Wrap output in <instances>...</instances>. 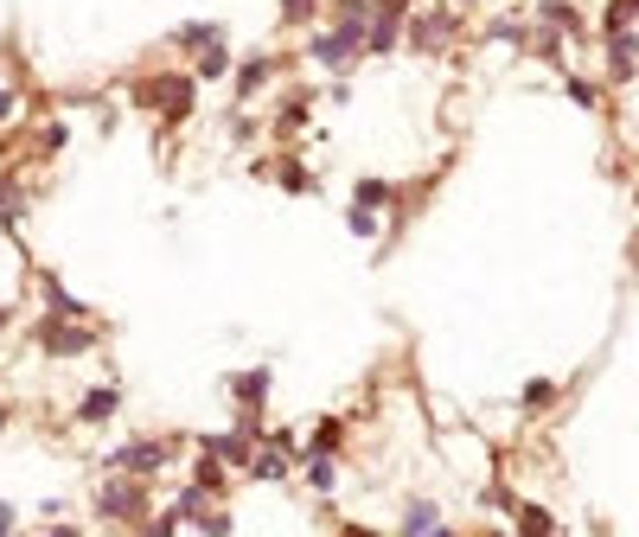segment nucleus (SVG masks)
Masks as SVG:
<instances>
[{
    "label": "nucleus",
    "mask_w": 639,
    "mask_h": 537,
    "mask_svg": "<svg viewBox=\"0 0 639 537\" xmlns=\"http://www.w3.org/2000/svg\"><path fill=\"white\" fill-rule=\"evenodd\" d=\"M13 525H20V512H13V505L0 499V537H13Z\"/></svg>",
    "instance_id": "obj_31"
},
{
    "label": "nucleus",
    "mask_w": 639,
    "mask_h": 537,
    "mask_svg": "<svg viewBox=\"0 0 639 537\" xmlns=\"http://www.w3.org/2000/svg\"><path fill=\"white\" fill-rule=\"evenodd\" d=\"M275 71H282L275 52H250V58H237V65H230V96H237V110H256V103L269 96V83H275Z\"/></svg>",
    "instance_id": "obj_6"
},
{
    "label": "nucleus",
    "mask_w": 639,
    "mask_h": 537,
    "mask_svg": "<svg viewBox=\"0 0 639 537\" xmlns=\"http://www.w3.org/2000/svg\"><path fill=\"white\" fill-rule=\"evenodd\" d=\"M218 38H230L218 20H186V26H173V33H167V45H173L180 58H198V52H212Z\"/></svg>",
    "instance_id": "obj_12"
},
{
    "label": "nucleus",
    "mask_w": 639,
    "mask_h": 537,
    "mask_svg": "<svg viewBox=\"0 0 639 537\" xmlns=\"http://www.w3.org/2000/svg\"><path fill=\"white\" fill-rule=\"evenodd\" d=\"M307 65L345 77L358 58H365V20H333V26H307Z\"/></svg>",
    "instance_id": "obj_1"
},
{
    "label": "nucleus",
    "mask_w": 639,
    "mask_h": 537,
    "mask_svg": "<svg viewBox=\"0 0 639 537\" xmlns=\"http://www.w3.org/2000/svg\"><path fill=\"white\" fill-rule=\"evenodd\" d=\"M263 180H275V186L288 192V198H307L313 192V173H307V160H295V153H282V160H269Z\"/></svg>",
    "instance_id": "obj_14"
},
{
    "label": "nucleus",
    "mask_w": 639,
    "mask_h": 537,
    "mask_svg": "<svg viewBox=\"0 0 639 537\" xmlns=\"http://www.w3.org/2000/svg\"><path fill=\"white\" fill-rule=\"evenodd\" d=\"M397 537H435V505H429V499H410L403 532H397Z\"/></svg>",
    "instance_id": "obj_21"
},
{
    "label": "nucleus",
    "mask_w": 639,
    "mask_h": 537,
    "mask_svg": "<svg viewBox=\"0 0 639 537\" xmlns=\"http://www.w3.org/2000/svg\"><path fill=\"white\" fill-rule=\"evenodd\" d=\"M345 537H377V532H365V525H345Z\"/></svg>",
    "instance_id": "obj_34"
},
{
    "label": "nucleus",
    "mask_w": 639,
    "mask_h": 537,
    "mask_svg": "<svg viewBox=\"0 0 639 537\" xmlns=\"http://www.w3.org/2000/svg\"><path fill=\"white\" fill-rule=\"evenodd\" d=\"M192 115H198V77H192V71H180V77H173V96L160 103V115H153V122H160V128L173 135V128H186Z\"/></svg>",
    "instance_id": "obj_10"
},
{
    "label": "nucleus",
    "mask_w": 639,
    "mask_h": 537,
    "mask_svg": "<svg viewBox=\"0 0 639 537\" xmlns=\"http://www.w3.org/2000/svg\"><path fill=\"white\" fill-rule=\"evenodd\" d=\"M26 205H33V198H26V186H7V180H0V225L13 230L20 218H26Z\"/></svg>",
    "instance_id": "obj_23"
},
{
    "label": "nucleus",
    "mask_w": 639,
    "mask_h": 537,
    "mask_svg": "<svg viewBox=\"0 0 639 537\" xmlns=\"http://www.w3.org/2000/svg\"><path fill=\"white\" fill-rule=\"evenodd\" d=\"M13 115H20V90H13V83H0V122H13Z\"/></svg>",
    "instance_id": "obj_30"
},
{
    "label": "nucleus",
    "mask_w": 639,
    "mask_h": 537,
    "mask_svg": "<svg viewBox=\"0 0 639 537\" xmlns=\"http://www.w3.org/2000/svg\"><path fill=\"white\" fill-rule=\"evenodd\" d=\"M115 410H122V384H90V390H83V397H77V410L71 416L83 422V429H103V422H115Z\"/></svg>",
    "instance_id": "obj_9"
},
{
    "label": "nucleus",
    "mask_w": 639,
    "mask_h": 537,
    "mask_svg": "<svg viewBox=\"0 0 639 537\" xmlns=\"http://www.w3.org/2000/svg\"><path fill=\"white\" fill-rule=\"evenodd\" d=\"M454 33H460V13H454L448 0H442V7H422V13L403 20V45H410V52H448Z\"/></svg>",
    "instance_id": "obj_5"
},
{
    "label": "nucleus",
    "mask_w": 639,
    "mask_h": 537,
    "mask_svg": "<svg viewBox=\"0 0 639 537\" xmlns=\"http://www.w3.org/2000/svg\"><path fill=\"white\" fill-rule=\"evenodd\" d=\"M173 77H180V71H141V77H128V110L160 115V103L173 96Z\"/></svg>",
    "instance_id": "obj_11"
},
{
    "label": "nucleus",
    "mask_w": 639,
    "mask_h": 537,
    "mask_svg": "<svg viewBox=\"0 0 639 537\" xmlns=\"http://www.w3.org/2000/svg\"><path fill=\"white\" fill-rule=\"evenodd\" d=\"M225 473H230L225 460H218V455H205V448H198V460H192V487H205V493H212V499H225Z\"/></svg>",
    "instance_id": "obj_18"
},
{
    "label": "nucleus",
    "mask_w": 639,
    "mask_h": 537,
    "mask_svg": "<svg viewBox=\"0 0 639 537\" xmlns=\"http://www.w3.org/2000/svg\"><path fill=\"white\" fill-rule=\"evenodd\" d=\"M352 205H365V212H384V205H397V186H390V180H358V186H352Z\"/></svg>",
    "instance_id": "obj_20"
},
{
    "label": "nucleus",
    "mask_w": 639,
    "mask_h": 537,
    "mask_svg": "<svg viewBox=\"0 0 639 537\" xmlns=\"http://www.w3.org/2000/svg\"><path fill=\"white\" fill-rule=\"evenodd\" d=\"M320 13H327V0H275V26L282 33H307Z\"/></svg>",
    "instance_id": "obj_15"
},
{
    "label": "nucleus",
    "mask_w": 639,
    "mask_h": 537,
    "mask_svg": "<svg viewBox=\"0 0 639 537\" xmlns=\"http://www.w3.org/2000/svg\"><path fill=\"white\" fill-rule=\"evenodd\" d=\"M65 141H71V122H45V128H38V160L65 153Z\"/></svg>",
    "instance_id": "obj_24"
},
{
    "label": "nucleus",
    "mask_w": 639,
    "mask_h": 537,
    "mask_svg": "<svg viewBox=\"0 0 639 537\" xmlns=\"http://www.w3.org/2000/svg\"><path fill=\"white\" fill-rule=\"evenodd\" d=\"M7 422H13V403H7V397H0V435H7Z\"/></svg>",
    "instance_id": "obj_32"
},
{
    "label": "nucleus",
    "mask_w": 639,
    "mask_h": 537,
    "mask_svg": "<svg viewBox=\"0 0 639 537\" xmlns=\"http://www.w3.org/2000/svg\"><path fill=\"white\" fill-rule=\"evenodd\" d=\"M52 537H83V532H77V525H58V532H52Z\"/></svg>",
    "instance_id": "obj_35"
},
{
    "label": "nucleus",
    "mask_w": 639,
    "mask_h": 537,
    "mask_svg": "<svg viewBox=\"0 0 639 537\" xmlns=\"http://www.w3.org/2000/svg\"><path fill=\"white\" fill-rule=\"evenodd\" d=\"M550 397H557V390H550V384H544V378H537V384H525V410H544Z\"/></svg>",
    "instance_id": "obj_29"
},
{
    "label": "nucleus",
    "mask_w": 639,
    "mask_h": 537,
    "mask_svg": "<svg viewBox=\"0 0 639 537\" xmlns=\"http://www.w3.org/2000/svg\"><path fill=\"white\" fill-rule=\"evenodd\" d=\"M377 0H327V20H372Z\"/></svg>",
    "instance_id": "obj_27"
},
{
    "label": "nucleus",
    "mask_w": 639,
    "mask_h": 537,
    "mask_svg": "<svg viewBox=\"0 0 639 537\" xmlns=\"http://www.w3.org/2000/svg\"><path fill=\"white\" fill-rule=\"evenodd\" d=\"M269 390H275L269 358H263V365H243V372H230V378H225V397L237 403V410H250V416H263V410H269Z\"/></svg>",
    "instance_id": "obj_7"
},
{
    "label": "nucleus",
    "mask_w": 639,
    "mask_h": 537,
    "mask_svg": "<svg viewBox=\"0 0 639 537\" xmlns=\"http://www.w3.org/2000/svg\"><path fill=\"white\" fill-rule=\"evenodd\" d=\"M110 473H128V480H160L167 467H173V442H160V435H135V442H122L103 455Z\"/></svg>",
    "instance_id": "obj_4"
},
{
    "label": "nucleus",
    "mask_w": 639,
    "mask_h": 537,
    "mask_svg": "<svg viewBox=\"0 0 639 537\" xmlns=\"http://www.w3.org/2000/svg\"><path fill=\"white\" fill-rule=\"evenodd\" d=\"M307 122H313V90H288V96H275V110H269V135H275V141H295Z\"/></svg>",
    "instance_id": "obj_8"
},
{
    "label": "nucleus",
    "mask_w": 639,
    "mask_h": 537,
    "mask_svg": "<svg viewBox=\"0 0 639 537\" xmlns=\"http://www.w3.org/2000/svg\"><path fill=\"white\" fill-rule=\"evenodd\" d=\"M301 473H307V487H313V493H333L339 455H301Z\"/></svg>",
    "instance_id": "obj_19"
},
{
    "label": "nucleus",
    "mask_w": 639,
    "mask_h": 537,
    "mask_svg": "<svg viewBox=\"0 0 639 537\" xmlns=\"http://www.w3.org/2000/svg\"><path fill=\"white\" fill-rule=\"evenodd\" d=\"M448 7H454V13H460V7H473V0H448Z\"/></svg>",
    "instance_id": "obj_36"
},
{
    "label": "nucleus",
    "mask_w": 639,
    "mask_h": 537,
    "mask_svg": "<svg viewBox=\"0 0 639 537\" xmlns=\"http://www.w3.org/2000/svg\"><path fill=\"white\" fill-rule=\"evenodd\" d=\"M33 345L45 358H58V365H71V358H90L103 333H96V320H65V313H45L33 327Z\"/></svg>",
    "instance_id": "obj_2"
},
{
    "label": "nucleus",
    "mask_w": 639,
    "mask_h": 537,
    "mask_svg": "<svg viewBox=\"0 0 639 537\" xmlns=\"http://www.w3.org/2000/svg\"><path fill=\"white\" fill-rule=\"evenodd\" d=\"M192 525H198L205 537H230V512H225V505H205V512H198Z\"/></svg>",
    "instance_id": "obj_25"
},
{
    "label": "nucleus",
    "mask_w": 639,
    "mask_h": 537,
    "mask_svg": "<svg viewBox=\"0 0 639 537\" xmlns=\"http://www.w3.org/2000/svg\"><path fill=\"white\" fill-rule=\"evenodd\" d=\"M639 20V0H607V33H627Z\"/></svg>",
    "instance_id": "obj_26"
},
{
    "label": "nucleus",
    "mask_w": 639,
    "mask_h": 537,
    "mask_svg": "<svg viewBox=\"0 0 639 537\" xmlns=\"http://www.w3.org/2000/svg\"><path fill=\"white\" fill-rule=\"evenodd\" d=\"M339 442H345V422H339V416H320L313 429H307L301 455H339Z\"/></svg>",
    "instance_id": "obj_16"
},
{
    "label": "nucleus",
    "mask_w": 639,
    "mask_h": 537,
    "mask_svg": "<svg viewBox=\"0 0 639 537\" xmlns=\"http://www.w3.org/2000/svg\"><path fill=\"white\" fill-rule=\"evenodd\" d=\"M198 448H205V455H218L225 467H250V455H256V435H243V429H225V435H205Z\"/></svg>",
    "instance_id": "obj_13"
},
{
    "label": "nucleus",
    "mask_w": 639,
    "mask_h": 537,
    "mask_svg": "<svg viewBox=\"0 0 639 537\" xmlns=\"http://www.w3.org/2000/svg\"><path fill=\"white\" fill-rule=\"evenodd\" d=\"M96 518H110V525H141V518H153V480L110 473L103 493H96Z\"/></svg>",
    "instance_id": "obj_3"
},
{
    "label": "nucleus",
    "mask_w": 639,
    "mask_h": 537,
    "mask_svg": "<svg viewBox=\"0 0 639 537\" xmlns=\"http://www.w3.org/2000/svg\"><path fill=\"white\" fill-rule=\"evenodd\" d=\"M518 532H525V537H557V525H550L537 505H525V512H518Z\"/></svg>",
    "instance_id": "obj_28"
},
{
    "label": "nucleus",
    "mask_w": 639,
    "mask_h": 537,
    "mask_svg": "<svg viewBox=\"0 0 639 537\" xmlns=\"http://www.w3.org/2000/svg\"><path fill=\"white\" fill-rule=\"evenodd\" d=\"M7 320H13V301H0V333H7Z\"/></svg>",
    "instance_id": "obj_33"
},
{
    "label": "nucleus",
    "mask_w": 639,
    "mask_h": 537,
    "mask_svg": "<svg viewBox=\"0 0 639 537\" xmlns=\"http://www.w3.org/2000/svg\"><path fill=\"white\" fill-rule=\"evenodd\" d=\"M345 230H352L358 243H377V237H384V225H377V212H365V205H345Z\"/></svg>",
    "instance_id": "obj_22"
},
{
    "label": "nucleus",
    "mask_w": 639,
    "mask_h": 537,
    "mask_svg": "<svg viewBox=\"0 0 639 537\" xmlns=\"http://www.w3.org/2000/svg\"><path fill=\"white\" fill-rule=\"evenodd\" d=\"M230 65H237V58H230V45L218 38L212 52H198V58H192V77H198V83H218V77H230Z\"/></svg>",
    "instance_id": "obj_17"
}]
</instances>
